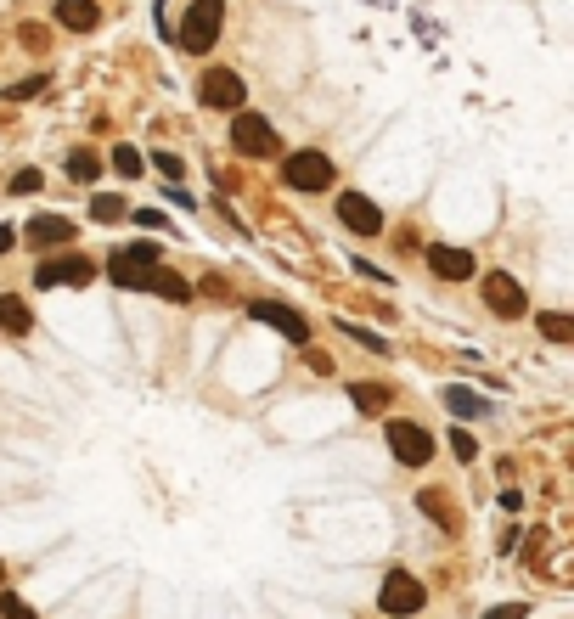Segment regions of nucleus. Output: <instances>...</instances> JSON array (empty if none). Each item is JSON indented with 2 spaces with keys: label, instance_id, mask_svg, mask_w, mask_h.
I'll list each match as a JSON object with an SVG mask.
<instances>
[{
  "label": "nucleus",
  "instance_id": "obj_11",
  "mask_svg": "<svg viewBox=\"0 0 574 619\" xmlns=\"http://www.w3.org/2000/svg\"><path fill=\"white\" fill-rule=\"evenodd\" d=\"M197 90H203V102H209V108H225V113H231V108H243V96H248L243 79H236L231 68H209Z\"/></svg>",
  "mask_w": 574,
  "mask_h": 619
},
{
  "label": "nucleus",
  "instance_id": "obj_12",
  "mask_svg": "<svg viewBox=\"0 0 574 619\" xmlns=\"http://www.w3.org/2000/svg\"><path fill=\"white\" fill-rule=\"evenodd\" d=\"M23 237H28L34 248H68V242H74V220H62V214H34V220L23 225Z\"/></svg>",
  "mask_w": 574,
  "mask_h": 619
},
{
  "label": "nucleus",
  "instance_id": "obj_33",
  "mask_svg": "<svg viewBox=\"0 0 574 619\" xmlns=\"http://www.w3.org/2000/svg\"><path fill=\"white\" fill-rule=\"evenodd\" d=\"M0 580H6V569H0Z\"/></svg>",
  "mask_w": 574,
  "mask_h": 619
},
{
  "label": "nucleus",
  "instance_id": "obj_16",
  "mask_svg": "<svg viewBox=\"0 0 574 619\" xmlns=\"http://www.w3.org/2000/svg\"><path fill=\"white\" fill-rule=\"evenodd\" d=\"M0 333H28V304L17 293H0Z\"/></svg>",
  "mask_w": 574,
  "mask_h": 619
},
{
  "label": "nucleus",
  "instance_id": "obj_2",
  "mask_svg": "<svg viewBox=\"0 0 574 619\" xmlns=\"http://www.w3.org/2000/svg\"><path fill=\"white\" fill-rule=\"evenodd\" d=\"M231 147L243 152V158H277V152H282L277 129H270L259 113H236V119H231Z\"/></svg>",
  "mask_w": 574,
  "mask_h": 619
},
{
  "label": "nucleus",
  "instance_id": "obj_4",
  "mask_svg": "<svg viewBox=\"0 0 574 619\" xmlns=\"http://www.w3.org/2000/svg\"><path fill=\"white\" fill-rule=\"evenodd\" d=\"M423 603H428V592L405 574V569H394L389 580H383V592H378V608L383 614H394V619H412V614H423Z\"/></svg>",
  "mask_w": 574,
  "mask_h": 619
},
{
  "label": "nucleus",
  "instance_id": "obj_3",
  "mask_svg": "<svg viewBox=\"0 0 574 619\" xmlns=\"http://www.w3.org/2000/svg\"><path fill=\"white\" fill-rule=\"evenodd\" d=\"M282 181L293 191H327L332 186V158L327 152H293V158H282Z\"/></svg>",
  "mask_w": 574,
  "mask_h": 619
},
{
  "label": "nucleus",
  "instance_id": "obj_5",
  "mask_svg": "<svg viewBox=\"0 0 574 619\" xmlns=\"http://www.w3.org/2000/svg\"><path fill=\"white\" fill-rule=\"evenodd\" d=\"M96 282V265L85 253H62V259H46L34 271V287H90Z\"/></svg>",
  "mask_w": 574,
  "mask_h": 619
},
{
  "label": "nucleus",
  "instance_id": "obj_6",
  "mask_svg": "<svg viewBox=\"0 0 574 619\" xmlns=\"http://www.w3.org/2000/svg\"><path fill=\"white\" fill-rule=\"evenodd\" d=\"M485 304H490L501 321H518V315L529 310V299H524L518 276H506V271H485Z\"/></svg>",
  "mask_w": 574,
  "mask_h": 619
},
{
  "label": "nucleus",
  "instance_id": "obj_26",
  "mask_svg": "<svg viewBox=\"0 0 574 619\" xmlns=\"http://www.w3.org/2000/svg\"><path fill=\"white\" fill-rule=\"evenodd\" d=\"M40 186H46L40 170H17V175H12V191H23V198H28V191H40Z\"/></svg>",
  "mask_w": 574,
  "mask_h": 619
},
{
  "label": "nucleus",
  "instance_id": "obj_13",
  "mask_svg": "<svg viewBox=\"0 0 574 619\" xmlns=\"http://www.w3.org/2000/svg\"><path fill=\"white\" fill-rule=\"evenodd\" d=\"M428 271L445 276V282H467V276H473V253H467V248H439V242H433V248H428Z\"/></svg>",
  "mask_w": 574,
  "mask_h": 619
},
{
  "label": "nucleus",
  "instance_id": "obj_28",
  "mask_svg": "<svg viewBox=\"0 0 574 619\" xmlns=\"http://www.w3.org/2000/svg\"><path fill=\"white\" fill-rule=\"evenodd\" d=\"M46 90V74H34V79H23V85H12V102H34V96Z\"/></svg>",
  "mask_w": 574,
  "mask_h": 619
},
{
  "label": "nucleus",
  "instance_id": "obj_29",
  "mask_svg": "<svg viewBox=\"0 0 574 619\" xmlns=\"http://www.w3.org/2000/svg\"><path fill=\"white\" fill-rule=\"evenodd\" d=\"M344 333H350V338H355V344H366V349H378V355H383V349H389V344H383V338H378V333H366V327H350V321H344Z\"/></svg>",
  "mask_w": 574,
  "mask_h": 619
},
{
  "label": "nucleus",
  "instance_id": "obj_15",
  "mask_svg": "<svg viewBox=\"0 0 574 619\" xmlns=\"http://www.w3.org/2000/svg\"><path fill=\"white\" fill-rule=\"evenodd\" d=\"M141 287H152L158 299H175V304H186V299H192V287H186L181 276H169V271H158V265L147 271V282H141Z\"/></svg>",
  "mask_w": 574,
  "mask_h": 619
},
{
  "label": "nucleus",
  "instance_id": "obj_20",
  "mask_svg": "<svg viewBox=\"0 0 574 619\" xmlns=\"http://www.w3.org/2000/svg\"><path fill=\"white\" fill-rule=\"evenodd\" d=\"M90 220H101V225L124 220V198H113V191H101V198H90Z\"/></svg>",
  "mask_w": 574,
  "mask_h": 619
},
{
  "label": "nucleus",
  "instance_id": "obj_14",
  "mask_svg": "<svg viewBox=\"0 0 574 619\" xmlns=\"http://www.w3.org/2000/svg\"><path fill=\"white\" fill-rule=\"evenodd\" d=\"M57 23L74 28V35H90V28L101 23V6L96 0H57Z\"/></svg>",
  "mask_w": 574,
  "mask_h": 619
},
{
  "label": "nucleus",
  "instance_id": "obj_22",
  "mask_svg": "<svg viewBox=\"0 0 574 619\" xmlns=\"http://www.w3.org/2000/svg\"><path fill=\"white\" fill-rule=\"evenodd\" d=\"M540 333H547L552 344H569V338H574V321L558 315V310H547V315H540Z\"/></svg>",
  "mask_w": 574,
  "mask_h": 619
},
{
  "label": "nucleus",
  "instance_id": "obj_19",
  "mask_svg": "<svg viewBox=\"0 0 574 619\" xmlns=\"http://www.w3.org/2000/svg\"><path fill=\"white\" fill-rule=\"evenodd\" d=\"M68 175H74V181H85V186H90V181L101 175V158H96L90 147H79V152H68Z\"/></svg>",
  "mask_w": 574,
  "mask_h": 619
},
{
  "label": "nucleus",
  "instance_id": "obj_25",
  "mask_svg": "<svg viewBox=\"0 0 574 619\" xmlns=\"http://www.w3.org/2000/svg\"><path fill=\"white\" fill-rule=\"evenodd\" d=\"M417 501H423V512H428V518H439V524H451V512H445V496H439V490H423Z\"/></svg>",
  "mask_w": 574,
  "mask_h": 619
},
{
  "label": "nucleus",
  "instance_id": "obj_18",
  "mask_svg": "<svg viewBox=\"0 0 574 619\" xmlns=\"http://www.w3.org/2000/svg\"><path fill=\"white\" fill-rule=\"evenodd\" d=\"M350 400H355L360 411H383V406H389V388H383V383H350Z\"/></svg>",
  "mask_w": 574,
  "mask_h": 619
},
{
  "label": "nucleus",
  "instance_id": "obj_9",
  "mask_svg": "<svg viewBox=\"0 0 574 619\" xmlns=\"http://www.w3.org/2000/svg\"><path fill=\"white\" fill-rule=\"evenodd\" d=\"M254 321L277 327V333L293 338V344H310V321H304L298 310H287V304H277V299H254Z\"/></svg>",
  "mask_w": 574,
  "mask_h": 619
},
{
  "label": "nucleus",
  "instance_id": "obj_32",
  "mask_svg": "<svg viewBox=\"0 0 574 619\" xmlns=\"http://www.w3.org/2000/svg\"><path fill=\"white\" fill-rule=\"evenodd\" d=\"M17 248V232H12V225H0V253H12Z\"/></svg>",
  "mask_w": 574,
  "mask_h": 619
},
{
  "label": "nucleus",
  "instance_id": "obj_17",
  "mask_svg": "<svg viewBox=\"0 0 574 619\" xmlns=\"http://www.w3.org/2000/svg\"><path fill=\"white\" fill-rule=\"evenodd\" d=\"M445 406H451L456 417H485V395H473V388H462V383L445 388Z\"/></svg>",
  "mask_w": 574,
  "mask_h": 619
},
{
  "label": "nucleus",
  "instance_id": "obj_30",
  "mask_svg": "<svg viewBox=\"0 0 574 619\" xmlns=\"http://www.w3.org/2000/svg\"><path fill=\"white\" fill-rule=\"evenodd\" d=\"M451 450L462 456V462H473V456H479V445H473V434H462V428L451 434Z\"/></svg>",
  "mask_w": 574,
  "mask_h": 619
},
{
  "label": "nucleus",
  "instance_id": "obj_23",
  "mask_svg": "<svg viewBox=\"0 0 574 619\" xmlns=\"http://www.w3.org/2000/svg\"><path fill=\"white\" fill-rule=\"evenodd\" d=\"M0 619H34V608L17 592H0Z\"/></svg>",
  "mask_w": 574,
  "mask_h": 619
},
{
  "label": "nucleus",
  "instance_id": "obj_21",
  "mask_svg": "<svg viewBox=\"0 0 574 619\" xmlns=\"http://www.w3.org/2000/svg\"><path fill=\"white\" fill-rule=\"evenodd\" d=\"M113 170H119L124 181H135V175H141V170H147V158H141V152H135V147H113Z\"/></svg>",
  "mask_w": 574,
  "mask_h": 619
},
{
  "label": "nucleus",
  "instance_id": "obj_7",
  "mask_svg": "<svg viewBox=\"0 0 574 619\" xmlns=\"http://www.w3.org/2000/svg\"><path fill=\"white\" fill-rule=\"evenodd\" d=\"M389 450L400 456L405 468H423L428 456H433V434L417 428V422H389Z\"/></svg>",
  "mask_w": 574,
  "mask_h": 619
},
{
  "label": "nucleus",
  "instance_id": "obj_10",
  "mask_svg": "<svg viewBox=\"0 0 574 619\" xmlns=\"http://www.w3.org/2000/svg\"><path fill=\"white\" fill-rule=\"evenodd\" d=\"M338 220H344L355 237H378V232H383V214H378V203H371V198H360V191H344V198H338Z\"/></svg>",
  "mask_w": 574,
  "mask_h": 619
},
{
  "label": "nucleus",
  "instance_id": "obj_31",
  "mask_svg": "<svg viewBox=\"0 0 574 619\" xmlns=\"http://www.w3.org/2000/svg\"><path fill=\"white\" fill-rule=\"evenodd\" d=\"M485 619H529V608H524V603H501V608H490Z\"/></svg>",
  "mask_w": 574,
  "mask_h": 619
},
{
  "label": "nucleus",
  "instance_id": "obj_24",
  "mask_svg": "<svg viewBox=\"0 0 574 619\" xmlns=\"http://www.w3.org/2000/svg\"><path fill=\"white\" fill-rule=\"evenodd\" d=\"M152 164H158V175H163V181H181V175H186V164H181L175 152H152Z\"/></svg>",
  "mask_w": 574,
  "mask_h": 619
},
{
  "label": "nucleus",
  "instance_id": "obj_1",
  "mask_svg": "<svg viewBox=\"0 0 574 619\" xmlns=\"http://www.w3.org/2000/svg\"><path fill=\"white\" fill-rule=\"evenodd\" d=\"M220 28H225V0H192L186 17H181V28H175V40H181V51L203 57V51H214Z\"/></svg>",
  "mask_w": 574,
  "mask_h": 619
},
{
  "label": "nucleus",
  "instance_id": "obj_8",
  "mask_svg": "<svg viewBox=\"0 0 574 619\" xmlns=\"http://www.w3.org/2000/svg\"><path fill=\"white\" fill-rule=\"evenodd\" d=\"M152 265H158V248H152V242H135V248H119V253L108 259V271H113V282H119V287H141Z\"/></svg>",
  "mask_w": 574,
  "mask_h": 619
},
{
  "label": "nucleus",
  "instance_id": "obj_27",
  "mask_svg": "<svg viewBox=\"0 0 574 619\" xmlns=\"http://www.w3.org/2000/svg\"><path fill=\"white\" fill-rule=\"evenodd\" d=\"M17 40H23L28 51H46V40H51V35H46L40 23H23V28H17Z\"/></svg>",
  "mask_w": 574,
  "mask_h": 619
}]
</instances>
